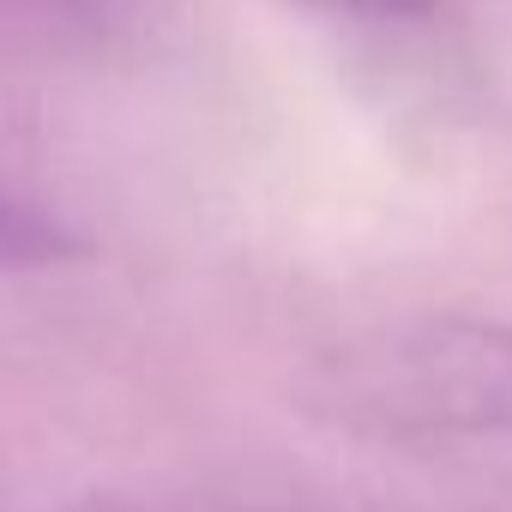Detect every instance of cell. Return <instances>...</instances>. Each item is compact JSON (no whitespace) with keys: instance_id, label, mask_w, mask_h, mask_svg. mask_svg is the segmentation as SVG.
Masks as SVG:
<instances>
[{"instance_id":"6da1fadb","label":"cell","mask_w":512,"mask_h":512,"mask_svg":"<svg viewBox=\"0 0 512 512\" xmlns=\"http://www.w3.org/2000/svg\"><path fill=\"white\" fill-rule=\"evenodd\" d=\"M332 422L374 434H500L512 428V332L416 320L344 344L320 380Z\"/></svg>"},{"instance_id":"7a4b0ae2","label":"cell","mask_w":512,"mask_h":512,"mask_svg":"<svg viewBox=\"0 0 512 512\" xmlns=\"http://www.w3.org/2000/svg\"><path fill=\"white\" fill-rule=\"evenodd\" d=\"M314 7H326L338 19H362V25H416V19L440 13V0H314Z\"/></svg>"},{"instance_id":"3957f363","label":"cell","mask_w":512,"mask_h":512,"mask_svg":"<svg viewBox=\"0 0 512 512\" xmlns=\"http://www.w3.org/2000/svg\"><path fill=\"white\" fill-rule=\"evenodd\" d=\"M19 7H37L43 19H67V25H97V19H109V0H19Z\"/></svg>"},{"instance_id":"277c9868","label":"cell","mask_w":512,"mask_h":512,"mask_svg":"<svg viewBox=\"0 0 512 512\" xmlns=\"http://www.w3.org/2000/svg\"><path fill=\"white\" fill-rule=\"evenodd\" d=\"M79 512H115V506H79Z\"/></svg>"}]
</instances>
